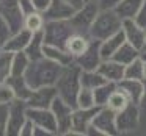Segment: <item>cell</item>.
Masks as SVG:
<instances>
[{"label":"cell","mask_w":146,"mask_h":136,"mask_svg":"<svg viewBox=\"0 0 146 136\" xmlns=\"http://www.w3.org/2000/svg\"><path fill=\"white\" fill-rule=\"evenodd\" d=\"M0 16L7 20L11 32H19L24 28V14L19 0H0Z\"/></svg>","instance_id":"9"},{"label":"cell","mask_w":146,"mask_h":136,"mask_svg":"<svg viewBox=\"0 0 146 136\" xmlns=\"http://www.w3.org/2000/svg\"><path fill=\"white\" fill-rule=\"evenodd\" d=\"M116 86L129 97L130 103L140 105L143 97V80H129L123 78L119 83H116Z\"/></svg>","instance_id":"18"},{"label":"cell","mask_w":146,"mask_h":136,"mask_svg":"<svg viewBox=\"0 0 146 136\" xmlns=\"http://www.w3.org/2000/svg\"><path fill=\"white\" fill-rule=\"evenodd\" d=\"M116 89V83L105 81L104 85L98 86L96 89H93V95H94V105L96 106H105L110 99L111 92Z\"/></svg>","instance_id":"28"},{"label":"cell","mask_w":146,"mask_h":136,"mask_svg":"<svg viewBox=\"0 0 146 136\" xmlns=\"http://www.w3.org/2000/svg\"><path fill=\"white\" fill-rule=\"evenodd\" d=\"M61 67H63L61 64L42 57L30 61L29 67L24 72V77L32 89L42 88V86H54L60 75Z\"/></svg>","instance_id":"1"},{"label":"cell","mask_w":146,"mask_h":136,"mask_svg":"<svg viewBox=\"0 0 146 136\" xmlns=\"http://www.w3.org/2000/svg\"><path fill=\"white\" fill-rule=\"evenodd\" d=\"M140 106H146V80H143V97L140 102Z\"/></svg>","instance_id":"46"},{"label":"cell","mask_w":146,"mask_h":136,"mask_svg":"<svg viewBox=\"0 0 146 136\" xmlns=\"http://www.w3.org/2000/svg\"><path fill=\"white\" fill-rule=\"evenodd\" d=\"M57 89L55 86H42L32 91L30 97L25 100L29 108H50L52 102L57 97Z\"/></svg>","instance_id":"14"},{"label":"cell","mask_w":146,"mask_h":136,"mask_svg":"<svg viewBox=\"0 0 146 136\" xmlns=\"http://www.w3.org/2000/svg\"><path fill=\"white\" fill-rule=\"evenodd\" d=\"M74 8L68 5L63 0H52L50 7L44 13L46 20H63V19H71L74 14Z\"/></svg>","instance_id":"17"},{"label":"cell","mask_w":146,"mask_h":136,"mask_svg":"<svg viewBox=\"0 0 146 136\" xmlns=\"http://www.w3.org/2000/svg\"><path fill=\"white\" fill-rule=\"evenodd\" d=\"M11 58H13L11 52L0 49V83L7 81L11 74Z\"/></svg>","instance_id":"33"},{"label":"cell","mask_w":146,"mask_h":136,"mask_svg":"<svg viewBox=\"0 0 146 136\" xmlns=\"http://www.w3.org/2000/svg\"><path fill=\"white\" fill-rule=\"evenodd\" d=\"M107 80L98 72V69L94 70H82L80 72V86L88 89H96L98 86L104 85Z\"/></svg>","instance_id":"27"},{"label":"cell","mask_w":146,"mask_h":136,"mask_svg":"<svg viewBox=\"0 0 146 136\" xmlns=\"http://www.w3.org/2000/svg\"><path fill=\"white\" fill-rule=\"evenodd\" d=\"M7 83L10 85V88L13 89L14 99H17V100L25 102L27 99L30 97L32 91H33V89L29 86V83H27V80H25L24 75H10L7 78Z\"/></svg>","instance_id":"22"},{"label":"cell","mask_w":146,"mask_h":136,"mask_svg":"<svg viewBox=\"0 0 146 136\" xmlns=\"http://www.w3.org/2000/svg\"><path fill=\"white\" fill-rule=\"evenodd\" d=\"M143 80H146V61H145V70H143Z\"/></svg>","instance_id":"48"},{"label":"cell","mask_w":146,"mask_h":136,"mask_svg":"<svg viewBox=\"0 0 146 136\" xmlns=\"http://www.w3.org/2000/svg\"><path fill=\"white\" fill-rule=\"evenodd\" d=\"M129 103H130L129 97H127V95L116 86V89L111 92V95H110V99H108V102H107V105H105V106L111 108L115 113H118V111H121L123 108H126Z\"/></svg>","instance_id":"32"},{"label":"cell","mask_w":146,"mask_h":136,"mask_svg":"<svg viewBox=\"0 0 146 136\" xmlns=\"http://www.w3.org/2000/svg\"><path fill=\"white\" fill-rule=\"evenodd\" d=\"M42 55L49 60L55 61V63L61 64V66H68V64L74 63V58L68 53L64 49L61 47H57V45H49V44H44L42 45Z\"/></svg>","instance_id":"23"},{"label":"cell","mask_w":146,"mask_h":136,"mask_svg":"<svg viewBox=\"0 0 146 136\" xmlns=\"http://www.w3.org/2000/svg\"><path fill=\"white\" fill-rule=\"evenodd\" d=\"M52 0H32V5H33V10L38 11V13L44 14L47 11V8L50 7Z\"/></svg>","instance_id":"39"},{"label":"cell","mask_w":146,"mask_h":136,"mask_svg":"<svg viewBox=\"0 0 146 136\" xmlns=\"http://www.w3.org/2000/svg\"><path fill=\"white\" fill-rule=\"evenodd\" d=\"M137 135H146V106H140V127Z\"/></svg>","instance_id":"42"},{"label":"cell","mask_w":146,"mask_h":136,"mask_svg":"<svg viewBox=\"0 0 146 136\" xmlns=\"http://www.w3.org/2000/svg\"><path fill=\"white\" fill-rule=\"evenodd\" d=\"M44 24H46L44 14L38 13V11H32V13L25 14V17H24V28L29 30L30 33L42 32Z\"/></svg>","instance_id":"29"},{"label":"cell","mask_w":146,"mask_h":136,"mask_svg":"<svg viewBox=\"0 0 146 136\" xmlns=\"http://www.w3.org/2000/svg\"><path fill=\"white\" fill-rule=\"evenodd\" d=\"M98 72L104 77L107 81L119 83L124 78V66L115 60H102L98 67Z\"/></svg>","instance_id":"16"},{"label":"cell","mask_w":146,"mask_h":136,"mask_svg":"<svg viewBox=\"0 0 146 136\" xmlns=\"http://www.w3.org/2000/svg\"><path fill=\"white\" fill-rule=\"evenodd\" d=\"M30 60L25 55V52H16L13 53V58H11V74L10 75H24L25 69L29 67Z\"/></svg>","instance_id":"31"},{"label":"cell","mask_w":146,"mask_h":136,"mask_svg":"<svg viewBox=\"0 0 146 136\" xmlns=\"http://www.w3.org/2000/svg\"><path fill=\"white\" fill-rule=\"evenodd\" d=\"M119 2L121 0H96L99 10H115V7H116Z\"/></svg>","instance_id":"41"},{"label":"cell","mask_w":146,"mask_h":136,"mask_svg":"<svg viewBox=\"0 0 146 136\" xmlns=\"http://www.w3.org/2000/svg\"><path fill=\"white\" fill-rule=\"evenodd\" d=\"M93 106H96L93 89L80 88V91L77 92V99H76V108H93Z\"/></svg>","instance_id":"34"},{"label":"cell","mask_w":146,"mask_h":136,"mask_svg":"<svg viewBox=\"0 0 146 136\" xmlns=\"http://www.w3.org/2000/svg\"><path fill=\"white\" fill-rule=\"evenodd\" d=\"M85 2H90V0H85Z\"/></svg>","instance_id":"50"},{"label":"cell","mask_w":146,"mask_h":136,"mask_svg":"<svg viewBox=\"0 0 146 136\" xmlns=\"http://www.w3.org/2000/svg\"><path fill=\"white\" fill-rule=\"evenodd\" d=\"M143 70H145V61L141 60V57H138L132 63L124 66V78L143 80Z\"/></svg>","instance_id":"30"},{"label":"cell","mask_w":146,"mask_h":136,"mask_svg":"<svg viewBox=\"0 0 146 136\" xmlns=\"http://www.w3.org/2000/svg\"><path fill=\"white\" fill-rule=\"evenodd\" d=\"M33 130H35V124L27 117V120L22 124V127H21L19 136H33Z\"/></svg>","instance_id":"40"},{"label":"cell","mask_w":146,"mask_h":136,"mask_svg":"<svg viewBox=\"0 0 146 136\" xmlns=\"http://www.w3.org/2000/svg\"><path fill=\"white\" fill-rule=\"evenodd\" d=\"M123 27V19L116 14L115 10H99L91 27L88 30V36L96 41H104L108 36L119 32Z\"/></svg>","instance_id":"3"},{"label":"cell","mask_w":146,"mask_h":136,"mask_svg":"<svg viewBox=\"0 0 146 136\" xmlns=\"http://www.w3.org/2000/svg\"><path fill=\"white\" fill-rule=\"evenodd\" d=\"M14 100V92L7 81L0 83V103H10Z\"/></svg>","instance_id":"35"},{"label":"cell","mask_w":146,"mask_h":136,"mask_svg":"<svg viewBox=\"0 0 146 136\" xmlns=\"http://www.w3.org/2000/svg\"><path fill=\"white\" fill-rule=\"evenodd\" d=\"M99 106L93 108H74L72 111V127L71 131L66 136H85L86 128L90 127V124L93 122L96 111Z\"/></svg>","instance_id":"11"},{"label":"cell","mask_w":146,"mask_h":136,"mask_svg":"<svg viewBox=\"0 0 146 136\" xmlns=\"http://www.w3.org/2000/svg\"><path fill=\"white\" fill-rule=\"evenodd\" d=\"M99 13V7L96 3V0H90L85 2L79 10L74 11L72 17L69 19L71 25H72L76 33H82V35H88V30L91 27L94 17Z\"/></svg>","instance_id":"5"},{"label":"cell","mask_w":146,"mask_h":136,"mask_svg":"<svg viewBox=\"0 0 146 136\" xmlns=\"http://www.w3.org/2000/svg\"><path fill=\"white\" fill-rule=\"evenodd\" d=\"M27 120V103L14 99L8 103V124L5 136H19L21 127Z\"/></svg>","instance_id":"8"},{"label":"cell","mask_w":146,"mask_h":136,"mask_svg":"<svg viewBox=\"0 0 146 136\" xmlns=\"http://www.w3.org/2000/svg\"><path fill=\"white\" fill-rule=\"evenodd\" d=\"M74 32L72 25H71L69 19L63 20H46L44 28H42V38H44V44L49 45H57V47L64 49L68 38H69Z\"/></svg>","instance_id":"4"},{"label":"cell","mask_w":146,"mask_h":136,"mask_svg":"<svg viewBox=\"0 0 146 136\" xmlns=\"http://www.w3.org/2000/svg\"><path fill=\"white\" fill-rule=\"evenodd\" d=\"M19 5H21V8H22L24 14H29V13H32V11H35L33 10V5H32V0H19Z\"/></svg>","instance_id":"43"},{"label":"cell","mask_w":146,"mask_h":136,"mask_svg":"<svg viewBox=\"0 0 146 136\" xmlns=\"http://www.w3.org/2000/svg\"><path fill=\"white\" fill-rule=\"evenodd\" d=\"M133 20H135V22L138 24L140 27H143V28L146 30V0L141 3L140 10L137 11V14H135V17H133Z\"/></svg>","instance_id":"38"},{"label":"cell","mask_w":146,"mask_h":136,"mask_svg":"<svg viewBox=\"0 0 146 136\" xmlns=\"http://www.w3.org/2000/svg\"><path fill=\"white\" fill-rule=\"evenodd\" d=\"M99 44H101V41L91 39L88 49H86L82 55H79L77 58H74V63H76L82 70H94V69L99 67V64H101V61H102Z\"/></svg>","instance_id":"13"},{"label":"cell","mask_w":146,"mask_h":136,"mask_svg":"<svg viewBox=\"0 0 146 136\" xmlns=\"http://www.w3.org/2000/svg\"><path fill=\"white\" fill-rule=\"evenodd\" d=\"M27 117L35 124V127H41L52 133L54 136H58L57 120L50 108H29L27 106Z\"/></svg>","instance_id":"12"},{"label":"cell","mask_w":146,"mask_h":136,"mask_svg":"<svg viewBox=\"0 0 146 136\" xmlns=\"http://www.w3.org/2000/svg\"><path fill=\"white\" fill-rule=\"evenodd\" d=\"M93 125L104 136H118L116 130V113L108 106H99L93 117Z\"/></svg>","instance_id":"10"},{"label":"cell","mask_w":146,"mask_h":136,"mask_svg":"<svg viewBox=\"0 0 146 136\" xmlns=\"http://www.w3.org/2000/svg\"><path fill=\"white\" fill-rule=\"evenodd\" d=\"M33 136H54L49 130L46 128H41V127H35V130H33Z\"/></svg>","instance_id":"44"},{"label":"cell","mask_w":146,"mask_h":136,"mask_svg":"<svg viewBox=\"0 0 146 136\" xmlns=\"http://www.w3.org/2000/svg\"><path fill=\"white\" fill-rule=\"evenodd\" d=\"M91 38L88 35H82V33H72L68 38L66 44H64V50L71 55L72 58H77L79 55H82L83 52L88 49Z\"/></svg>","instance_id":"19"},{"label":"cell","mask_w":146,"mask_h":136,"mask_svg":"<svg viewBox=\"0 0 146 136\" xmlns=\"http://www.w3.org/2000/svg\"><path fill=\"white\" fill-rule=\"evenodd\" d=\"M143 2L145 0H121L119 3L115 7V11H116V14L123 20L124 19H133Z\"/></svg>","instance_id":"26"},{"label":"cell","mask_w":146,"mask_h":136,"mask_svg":"<svg viewBox=\"0 0 146 136\" xmlns=\"http://www.w3.org/2000/svg\"><path fill=\"white\" fill-rule=\"evenodd\" d=\"M80 69L76 63H71L68 66H63L60 70L57 81H55V89L57 94L61 100H64L66 103H69L72 108H76V99L77 92L80 91Z\"/></svg>","instance_id":"2"},{"label":"cell","mask_w":146,"mask_h":136,"mask_svg":"<svg viewBox=\"0 0 146 136\" xmlns=\"http://www.w3.org/2000/svg\"><path fill=\"white\" fill-rule=\"evenodd\" d=\"M140 57H141V60H143V61H146V50H141Z\"/></svg>","instance_id":"47"},{"label":"cell","mask_w":146,"mask_h":136,"mask_svg":"<svg viewBox=\"0 0 146 136\" xmlns=\"http://www.w3.org/2000/svg\"><path fill=\"white\" fill-rule=\"evenodd\" d=\"M32 35H33V33H30L29 30H25V28L19 30V32H14L13 35L10 36V39L5 42L3 49H5V50H8V52H11V53L22 52L24 49L27 47V44H29Z\"/></svg>","instance_id":"21"},{"label":"cell","mask_w":146,"mask_h":136,"mask_svg":"<svg viewBox=\"0 0 146 136\" xmlns=\"http://www.w3.org/2000/svg\"><path fill=\"white\" fill-rule=\"evenodd\" d=\"M124 41H126V38H124L123 30H119V32H116L115 35L108 36L107 39L101 41L99 49H101V57H102V60H110V58L113 57V53L121 47V44H123Z\"/></svg>","instance_id":"20"},{"label":"cell","mask_w":146,"mask_h":136,"mask_svg":"<svg viewBox=\"0 0 146 136\" xmlns=\"http://www.w3.org/2000/svg\"><path fill=\"white\" fill-rule=\"evenodd\" d=\"M11 35H13V32H11L10 25L7 24V20H5L3 17L0 16V49H3L5 42L10 39Z\"/></svg>","instance_id":"36"},{"label":"cell","mask_w":146,"mask_h":136,"mask_svg":"<svg viewBox=\"0 0 146 136\" xmlns=\"http://www.w3.org/2000/svg\"><path fill=\"white\" fill-rule=\"evenodd\" d=\"M8 124V105L0 103V136H5Z\"/></svg>","instance_id":"37"},{"label":"cell","mask_w":146,"mask_h":136,"mask_svg":"<svg viewBox=\"0 0 146 136\" xmlns=\"http://www.w3.org/2000/svg\"><path fill=\"white\" fill-rule=\"evenodd\" d=\"M140 53H141V52H140L138 49H135L127 41H124L123 44H121V47L113 53L111 60H115V61H118V63H121L123 66H126V64L132 63L133 60H137V58L140 57Z\"/></svg>","instance_id":"24"},{"label":"cell","mask_w":146,"mask_h":136,"mask_svg":"<svg viewBox=\"0 0 146 136\" xmlns=\"http://www.w3.org/2000/svg\"><path fill=\"white\" fill-rule=\"evenodd\" d=\"M63 2H66L68 5H71L74 10H79V8L85 3V0H63Z\"/></svg>","instance_id":"45"},{"label":"cell","mask_w":146,"mask_h":136,"mask_svg":"<svg viewBox=\"0 0 146 136\" xmlns=\"http://www.w3.org/2000/svg\"><path fill=\"white\" fill-rule=\"evenodd\" d=\"M121 30H123V33H124V38H126V41L141 52L143 47H145L146 30L143 28V27H140L133 19H124Z\"/></svg>","instance_id":"15"},{"label":"cell","mask_w":146,"mask_h":136,"mask_svg":"<svg viewBox=\"0 0 146 136\" xmlns=\"http://www.w3.org/2000/svg\"><path fill=\"white\" fill-rule=\"evenodd\" d=\"M50 110L55 116L57 120V130H58V136H66L71 131L72 127V111L74 108L69 103H66L64 100H61L60 97H55V100L52 102Z\"/></svg>","instance_id":"7"},{"label":"cell","mask_w":146,"mask_h":136,"mask_svg":"<svg viewBox=\"0 0 146 136\" xmlns=\"http://www.w3.org/2000/svg\"><path fill=\"white\" fill-rule=\"evenodd\" d=\"M143 50H146V39H145V47H143Z\"/></svg>","instance_id":"49"},{"label":"cell","mask_w":146,"mask_h":136,"mask_svg":"<svg viewBox=\"0 0 146 136\" xmlns=\"http://www.w3.org/2000/svg\"><path fill=\"white\" fill-rule=\"evenodd\" d=\"M140 127V105L129 103L116 113L118 135H137Z\"/></svg>","instance_id":"6"},{"label":"cell","mask_w":146,"mask_h":136,"mask_svg":"<svg viewBox=\"0 0 146 136\" xmlns=\"http://www.w3.org/2000/svg\"><path fill=\"white\" fill-rule=\"evenodd\" d=\"M42 45H44V38H42V32H36L32 35L27 47L24 49L25 55L29 57L30 61L33 60H38V58H42Z\"/></svg>","instance_id":"25"}]
</instances>
